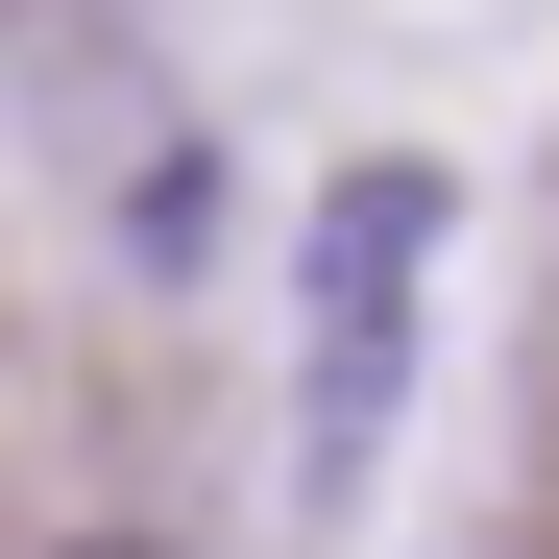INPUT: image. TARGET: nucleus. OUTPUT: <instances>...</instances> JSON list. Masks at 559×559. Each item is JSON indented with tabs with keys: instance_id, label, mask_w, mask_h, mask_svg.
<instances>
[{
	"instance_id": "1",
	"label": "nucleus",
	"mask_w": 559,
	"mask_h": 559,
	"mask_svg": "<svg viewBox=\"0 0 559 559\" xmlns=\"http://www.w3.org/2000/svg\"><path fill=\"white\" fill-rule=\"evenodd\" d=\"M414 243H438V170H365V195H341V243H317V390H341V414H390Z\"/></svg>"
},
{
	"instance_id": "2",
	"label": "nucleus",
	"mask_w": 559,
	"mask_h": 559,
	"mask_svg": "<svg viewBox=\"0 0 559 559\" xmlns=\"http://www.w3.org/2000/svg\"><path fill=\"white\" fill-rule=\"evenodd\" d=\"M73 559H146V535H73Z\"/></svg>"
}]
</instances>
